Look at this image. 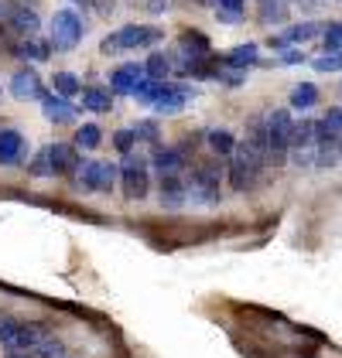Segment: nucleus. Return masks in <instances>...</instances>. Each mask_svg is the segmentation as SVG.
Masks as SVG:
<instances>
[{
    "mask_svg": "<svg viewBox=\"0 0 342 358\" xmlns=\"http://www.w3.org/2000/svg\"><path fill=\"white\" fill-rule=\"evenodd\" d=\"M287 164L308 171L315 167V120L301 116L291 127V143H287Z\"/></svg>",
    "mask_w": 342,
    "mask_h": 358,
    "instance_id": "obj_7",
    "label": "nucleus"
},
{
    "mask_svg": "<svg viewBox=\"0 0 342 358\" xmlns=\"http://www.w3.org/2000/svg\"><path fill=\"white\" fill-rule=\"evenodd\" d=\"M76 178H79L83 192L110 194L114 192V185L120 181V164H114V161H83V167H79Z\"/></svg>",
    "mask_w": 342,
    "mask_h": 358,
    "instance_id": "obj_8",
    "label": "nucleus"
},
{
    "mask_svg": "<svg viewBox=\"0 0 342 358\" xmlns=\"http://www.w3.org/2000/svg\"><path fill=\"white\" fill-rule=\"evenodd\" d=\"M158 205L168 212H178L189 205V188L182 174H158Z\"/></svg>",
    "mask_w": 342,
    "mask_h": 358,
    "instance_id": "obj_12",
    "label": "nucleus"
},
{
    "mask_svg": "<svg viewBox=\"0 0 342 358\" xmlns=\"http://www.w3.org/2000/svg\"><path fill=\"white\" fill-rule=\"evenodd\" d=\"M48 334V324H38V321H21V328L11 334V341L4 345V352H31L41 338Z\"/></svg>",
    "mask_w": 342,
    "mask_h": 358,
    "instance_id": "obj_20",
    "label": "nucleus"
},
{
    "mask_svg": "<svg viewBox=\"0 0 342 358\" xmlns=\"http://www.w3.org/2000/svg\"><path fill=\"white\" fill-rule=\"evenodd\" d=\"M308 58H305V52L301 48H287V52H281V65H305Z\"/></svg>",
    "mask_w": 342,
    "mask_h": 358,
    "instance_id": "obj_40",
    "label": "nucleus"
},
{
    "mask_svg": "<svg viewBox=\"0 0 342 358\" xmlns=\"http://www.w3.org/2000/svg\"><path fill=\"white\" fill-rule=\"evenodd\" d=\"M216 58L223 65H229V69H236V72H250V69L260 65V45L256 41H243V45H236V48H229V52H223Z\"/></svg>",
    "mask_w": 342,
    "mask_h": 358,
    "instance_id": "obj_18",
    "label": "nucleus"
},
{
    "mask_svg": "<svg viewBox=\"0 0 342 358\" xmlns=\"http://www.w3.org/2000/svg\"><path fill=\"white\" fill-rule=\"evenodd\" d=\"M264 123H267V164L285 167L294 116H291V110H267L264 113Z\"/></svg>",
    "mask_w": 342,
    "mask_h": 358,
    "instance_id": "obj_4",
    "label": "nucleus"
},
{
    "mask_svg": "<svg viewBox=\"0 0 342 358\" xmlns=\"http://www.w3.org/2000/svg\"><path fill=\"white\" fill-rule=\"evenodd\" d=\"M69 3H72V7H79V10H89V7H93V0H69Z\"/></svg>",
    "mask_w": 342,
    "mask_h": 358,
    "instance_id": "obj_41",
    "label": "nucleus"
},
{
    "mask_svg": "<svg viewBox=\"0 0 342 358\" xmlns=\"http://www.w3.org/2000/svg\"><path fill=\"white\" fill-rule=\"evenodd\" d=\"M62 358H69V355H62Z\"/></svg>",
    "mask_w": 342,
    "mask_h": 358,
    "instance_id": "obj_46",
    "label": "nucleus"
},
{
    "mask_svg": "<svg viewBox=\"0 0 342 358\" xmlns=\"http://www.w3.org/2000/svg\"><path fill=\"white\" fill-rule=\"evenodd\" d=\"M165 83V79H151V76H144L141 83L134 85V92H130V99L134 103H141V106H151L154 103V96H158V85Z\"/></svg>",
    "mask_w": 342,
    "mask_h": 358,
    "instance_id": "obj_33",
    "label": "nucleus"
},
{
    "mask_svg": "<svg viewBox=\"0 0 342 358\" xmlns=\"http://www.w3.org/2000/svg\"><path fill=\"white\" fill-rule=\"evenodd\" d=\"M120 185H123L127 201H144L151 194V164H147V157H141L137 150L123 154V161H120Z\"/></svg>",
    "mask_w": 342,
    "mask_h": 358,
    "instance_id": "obj_5",
    "label": "nucleus"
},
{
    "mask_svg": "<svg viewBox=\"0 0 342 358\" xmlns=\"http://www.w3.org/2000/svg\"><path fill=\"white\" fill-rule=\"evenodd\" d=\"M4 24H7V31H11L14 38H34V34H38V28H41V17L34 14V7L14 3V7H7Z\"/></svg>",
    "mask_w": 342,
    "mask_h": 358,
    "instance_id": "obj_13",
    "label": "nucleus"
},
{
    "mask_svg": "<svg viewBox=\"0 0 342 358\" xmlns=\"http://www.w3.org/2000/svg\"><path fill=\"white\" fill-rule=\"evenodd\" d=\"M243 140L254 147V154L260 161H267V123H264V116H250V120H247V137Z\"/></svg>",
    "mask_w": 342,
    "mask_h": 358,
    "instance_id": "obj_26",
    "label": "nucleus"
},
{
    "mask_svg": "<svg viewBox=\"0 0 342 358\" xmlns=\"http://www.w3.org/2000/svg\"><path fill=\"white\" fill-rule=\"evenodd\" d=\"M7 92H11L14 99H21V103H41V99L48 96V85H45L41 72H38L34 65H21V69L11 76Z\"/></svg>",
    "mask_w": 342,
    "mask_h": 358,
    "instance_id": "obj_9",
    "label": "nucleus"
},
{
    "mask_svg": "<svg viewBox=\"0 0 342 358\" xmlns=\"http://www.w3.org/2000/svg\"><path fill=\"white\" fill-rule=\"evenodd\" d=\"M178 55L185 58H209L212 55V38L199 28H185L178 34Z\"/></svg>",
    "mask_w": 342,
    "mask_h": 358,
    "instance_id": "obj_21",
    "label": "nucleus"
},
{
    "mask_svg": "<svg viewBox=\"0 0 342 358\" xmlns=\"http://www.w3.org/2000/svg\"><path fill=\"white\" fill-rule=\"evenodd\" d=\"M312 69H315V72H339V69H342V52H339V55H318V58H312Z\"/></svg>",
    "mask_w": 342,
    "mask_h": 358,
    "instance_id": "obj_37",
    "label": "nucleus"
},
{
    "mask_svg": "<svg viewBox=\"0 0 342 358\" xmlns=\"http://www.w3.org/2000/svg\"><path fill=\"white\" fill-rule=\"evenodd\" d=\"M114 103H116V92L110 85H83V92H79V110L96 113V116L110 113Z\"/></svg>",
    "mask_w": 342,
    "mask_h": 358,
    "instance_id": "obj_15",
    "label": "nucleus"
},
{
    "mask_svg": "<svg viewBox=\"0 0 342 358\" xmlns=\"http://www.w3.org/2000/svg\"><path fill=\"white\" fill-rule=\"evenodd\" d=\"M260 21H264V24H285L287 3L285 0H260Z\"/></svg>",
    "mask_w": 342,
    "mask_h": 358,
    "instance_id": "obj_32",
    "label": "nucleus"
},
{
    "mask_svg": "<svg viewBox=\"0 0 342 358\" xmlns=\"http://www.w3.org/2000/svg\"><path fill=\"white\" fill-rule=\"evenodd\" d=\"M45 154H48L52 178H76L79 167H83V154H79L76 143H48Z\"/></svg>",
    "mask_w": 342,
    "mask_h": 358,
    "instance_id": "obj_11",
    "label": "nucleus"
},
{
    "mask_svg": "<svg viewBox=\"0 0 342 358\" xmlns=\"http://www.w3.org/2000/svg\"><path fill=\"white\" fill-rule=\"evenodd\" d=\"M4 358H31V352H7Z\"/></svg>",
    "mask_w": 342,
    "mask_h": 358,
    "instance_id": "obj_42",
    "label": "nucleus"
},
{
    "mask_svg": "<svg viewBox=\"0 0 342 358\" xmlns=\"http://www.w3.org/2000/svg\"><path fill=\"white\" fill-rule=\"evenodd\" d=\"M144 76V62H123V65H116L114 72H110V89H114L116 96H130L134 92V85L141 83Z\"/></svg>",
    "mask_w": 342,
    "mask_h": 358,
    "instance_id": "obj_17",
    "label": "nucleus"
},
{
    "mask_svg": "<svg viewBox=\"0 0 342 358\" xmlns=\"http://www.w3.org/2000/svg\"><path fill=\"white\" fill-rule=\"evenodd\" d=\"M65 355V341L55 338V334H45L34 348H31V358H62Z\"/></svg>",
    "mask_w": 342,
    "mask_h": 358,
    "instance_id": "obj_31",
    "label": "nucleus"
},
{
    "mask_svg": "<svg viewBox=\"0 0 342 358\" xmlns=\"http://www.w3.org/2000/svg\"><path fill=\"white\" fill-rule=\"evenodd\" d=\"M196 99H199V85L165 79V83L158 85V96H154L151 110L158 113V116H178L185 106H192Z\"/></svg>",
    "mask_w": 342,
    "mask_h": 358,
    "instance_id": "obj_6",
    "label": "nucleus"
},
{
    "mask_svg": "<svg viewBox=\"0 0 342 358\" xmlns=\"http://www.w3.org/2000/svg\"><path fill=\"white\" fill-rule=\"evenodd\" d=\"M285 3H298V0H285Z\"/></svg>",
    "mask_w": 342,
    "mask_h": 358,
    "instance_id": "obj_44",
    "label": "nucleus"
},
{
    "mask_svg": "<svg viewBox=\"0 0 342 358\" xmlns=\"http://www.w3.org/2000/svg\"><path fill=\"white\" fill-rule=\"evenodd\" d=\"M144 72H147L151 79H171L175 58H171L168 52H161V48H151V55L144 58Z\"/></svg>",
    "mask_w": 342,
    "mask_h": 358,
    "instance_id": "obj_25",
    "label": "nucleus"
},
{
    "mask_svg": "<svg viewBox=\"0 0 342 358\" xmlns=\"http://www.w3.org/2000/svg\"><path fill=\"white\" fill-rule=\"evenodd\" d=\"M11 55H18V58H25L28 65H34V62H48L52 58V41L48 38H18V41H11V48H7Z\"/></svg>",
    "mask_w": 342,
    "mask_h": 358,
    "instance_id": "obj_16",
    "label": "nucleus"
},
{
    "mask_svg": "<svg viewBox=\"0 0 342 358\" xmlns=\"http://www.w3.org/2000/svg\"><path fill=\"white\" fill-rule=\"evenodd\" d=\"M212 7V14H216V21L219 24H243V17H247V0H212L209 3Z\"/></svg>",
    "mask_w": 342,
    "mask_h": 358,
    "instance_id": "obj_24",
    "label": "nucleus"
},
{
    "mask_svg": "<svg viewBox=\"0 0 342 358\" xmlns=\"http://www.w3.org/2000/svg\"><path fill=\"white\" fill-rule=\"evenodd\" d=\"M31 143L21 130L14 127H0V167H21L28 164Z\"/></svg>",
    "mask_w": 342,
    "mask_h": 358,
    "instance_id": "obj_10",
    "label": "nucleus"
},
{
    "mask_svg": "<svg viewBox=\"0 0 342 358\" xmlns=\"http://www.w3.org/2000/svg\"><path fill=\"white\" fill-rule=\"evenodd\" d=\"M83 38H86V17L79 7H62V10L52 14V21H48V41H52V48H55L58 55L72 52Z\"/></svg>",
    "mask_w": 342,
    "mask_h": 358,
    "instance_id": "obj_3",
    "label": "nucleus"
},
{
    "mask_svg": "<svg viewBox=\"0 0 342 358\" xmlns=\"http://www.w3.org/2000/svg\"><path fill=\"white\" fill-rule=\"evenodd\" d=\"M185 188H189V201L199 205V208H216L223 201V171L216 161H205L196 164L192 174L185 178Z\"/></svg>",
    "mask_w": 342,
    "mask_h": 358,
    "instance_id": "obj_2",
    "label": "nucleus"
},
{
    "mask_svg": "<svg viewBox=\"0 0 342 358\" xmlns=\"http://www.w3.org/2000/svg\"><path fill=\"white\" fill-rule=\"evenodd\" d=\"M339 154H342V130H339Z\"/></svg>",
    "mask_w": 342,
    "mask_h": 358,
    "instance_id": "obj_43",
    "label": "nucleus"
},
{
    "mask_svg": "<svg viewBox=\"0 0 342 358\" xmlns=\"http://www.w3.org/2000/svg\"><path fill=\"white\" fill-rule=\"evenodd\" d=\"M147 164H151L154 174H182V171L189 167V157H185L178 147H161V143H154L151 154H147Z\"/></svg>",
    "mask_w": 342,
    "mask_h": 358,
    "instance_id": "obj_14",
    "label": "nucleus"
},
{
    "mask_svg": "<svg viewBox=\"0 0 342 358\" xmlns=\"http://www.w3.org/2000/svg\"><path fill=\"white\" fill-rule=\"evenodd\" d=\"M161 41H165L161 24H123L100 41V52L103 55H123V52H137V48H158Z\"/></svg>",
    "mask_w": 342,
    "mask_h": 358,
    "instance_id": "obj_1",
    "label": "nucleus"
},
{
    "mask_svg": "<svg viewBox=\"0 0 342 358\" xmlns=\"http://www.w3.org/2000/svg\"><path fill=\"white\" fill-rule=\"evenodd\" d=\"M322 21H298V24H287L281 31V38H285L287 48H294V45H305V41H318L322 38Z\"/></svg>",
    "mask_w": 342,
    "mask_h": 358,
    "instance_id": "obj_23",
    "label": "nucleus"
},
{
    "mask_svg": "<svg viewBox=\"0 0 342 358\" xmlns=\"http://www.w3.org/2000/svg\"><path fill=\"white\" fill-rule=\"evenodd\" d=\"M21 328V317H14V314H0V348L11 341V334Z\"/></svg>",
    "mask_w": 342,
    "mask_h": 358,
    "instance_id": "obj_38",
    "label": "nucleus"
},
{
    "mask_svg": "<svg viewBox=\"0 0 342 358\" xmlns=\"http://www.w3.org/2000/svg\"><path fill=\"white\" fill-rule=\"evenodd\" d=\"M322 123H325L329 130H336V134H339L342 130V106H332V110L322 116Z\"/></svg>",
    "mask_w": 342,
    "mask_h": 358,
    "instance_id": "obj_39",
    "label": "nucleus"
},
{
    "mask_svg": "<svg viewBox=\"0 0 342 358\" xmlns=\"http://www.w3.org/2000/svg\"><path fill=\"white\" fill-rule=\"evenodd\" d=\"M287 103H291V110H312L315 103H318V85L315 83H298L294 85V89H291V99H287Z\"/></svg>",
    "mask_w": 342,
    "mask_h": 358,
    "instance_id": "obj_28",
    "label": "nucleus"
},
{
    "mask_svg": "<svg viewBox=\"0 0 342 358\" xmlns=\"http://www.w3.org/2000/svg\"><path fill=\"white\" fill-rule=\"evenodd\" d=\"M41 113H45V120H48V123L65 127V123H76L79 106H72V99H65V96H58V92H48V96L41 99Z\"/></svg>",
    "mask_w": 342,
    "mask_h": 358,
    "instance_id": "obj_19",
    "label": "nucleus"
},
{
    "mask_svg": "<svg viewBox=\"0 0 342 358\" xmlns=\"http://www.w3.org/2000/svg\"><path fill=\"white\" fill-rule=\"evenodd\" d=\"M72 143H76L79 150H96V147L103 143V130H100L96 123H79V127H76V137H72Z\"/></svg>",
    "mask_w": 342,
    "mask_h": 358,
    "instance_id": "obj_29",
    "label": "nucleus"
},
{
    "mask_svg": "<svg viewBox=\"0 0 342 358\" xmlns=\"http://www.w3.org/2000/svg\"><path fill=\"white\" fill-rule=\"evenodd\" d=\"M130 130H134L137 143H151V147H154V143L161 140V123H158V120H137Z\"/></svg>",
    "mask_w": 342,
    "mask_h": 358,
    "instance_id": "obj_34",
    "label": "nucleus"
},
{
    "mask_svg": "<svg viewBox=\"0 0 342 358\" xmlns=\"http://www.w3.org/2000/svg\"><path fill=\"white\" fill-rule=\"evenodd\" d=\"M28 174L34 181H45V178H52V167H48V154H45V147L41 150H34L28 157Z\"/></svg>",
    "mask_w": 342,
    "mask_h": 358,
    "instance_id": "obj_35",
    "label": "nucleus"
},
{
    "mask_svg": "<svg viewBox=\"0 0 342 358\" xmlns=\"http://www.w3.org/2000/svg\"><path fill=\"white\" fill-rule=\"evenodd\" d=\"M202 3H212V0H202Z\"/></svg>",
    "mask_w": 342,
    "mask_h": 358,
    "instance_id": "obj_45",
    "label": "nucleus"
},
{
    "mask_svg": "<svg viewBox=\"0 0 342 358\" xmlns=\"http://www.w3.org/2000/svg\"><path fill=\"white\" fill-rule=\"evenodd\" d=\"M318 45H322V52H325V55H339L342 52V21H329V24L322 28Z\"/></svg>",
    "mask_w": 342,
    "mask_h": 358,
    "instance_id": "obj_30",
    "label": "nucleus"
},
{
    "mask_svg": "<svg viewBox=\"0 0 342 358\" xmlns=\"http://www.w3.org/2000/svg\"><path fill=\"white\" fill-rule=\"evenodd\" d=\"M205 143H209V154L216 157V161H229V154L236 150V134L226 130V127H212V130H205L202 134Z\"/></svg>",
    "mask_w": 342,
    "mask_h": 358,
    "instance_id": "obj_22",
    "label": "nucleus"
},
{
    "mask_svg": "<svg viewBox=\"0 0 342 358\" xmlns=\"http://www.w3.org/2000/svg\"><path fill=\"white\" fill-rule=\"evenodd\" d=\"M52 92L65 96V99H79V92H83V79H79L76 72H55V76H52Z\"/></svg>",
    "mask_w": 342,
    "mask_h": 358,
    "instance_id": "obj_27",
    "label": "nucleus"
},
{
    "mask_svg": "<svg viewBox=\"0 0 342 358\" xmlns=\"http://www.w3.org/2000/svg\"><path fill=\"white\" fill-rule=\"evenodd\" d=\"M114 150L123 157V154H130V150H137V137H134V130L130 127H120L114 130Z\"/></svg>",
    "mask_w": 342,
    "mask_h": 358,
    "instance_id": "obj_36",
    "label": "nucleus"
}]
</instances>
